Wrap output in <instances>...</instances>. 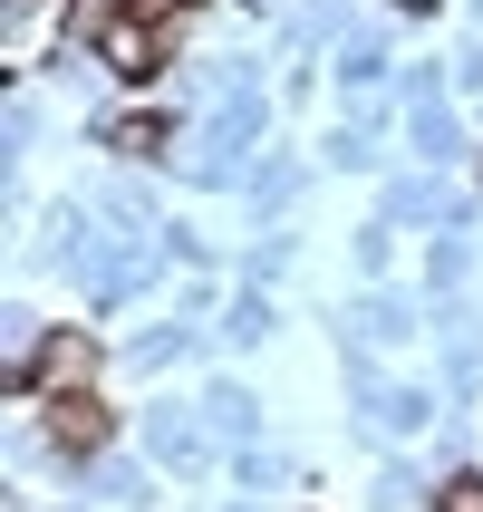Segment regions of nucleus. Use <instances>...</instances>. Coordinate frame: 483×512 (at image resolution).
Here are the masks:
<instances>
[{
	"instance_id": "1",
	"label": "nucleus",
	"mask_w": 483,
	"mask_h": 512,
	"mask_svg": "<svg viewBox=\"0 0 483 512\" xmlns=\"http://www.w3.org/2000/svg\"><path fill=\"white\" fill-rule=\"evenodd\" d=\"M107 58H116V78H155V68H165V29L116 20V29H107Z\"/></svg>"
},
{
	"instance_id": "2",
	"label": "nucleus",
	"mask_w": 483,
	"mask_h": 512,
	"mask_svg": "<svg viewBox=\"0 0 483 512\" xmlns=\"http://www.w3.org/2000/svg\"><path fill=\"white\" fill-rule=\"evenodd\" d=\"M87 368H97V348H87V339H49V348H39V377H29V387H58V397H87Z\"/></svg>"
},
{
	"instance_id": "3",
	"label": "nucleus",
	"mask_w": 483,
	"mask_h": 512,
	"mask_svg": "<svg viewBox=\"0 0 483 512\" xmlns=\"http://www.w3.org/2000/svg\"><path fill=\"white\" fill-rule=\"evenodd\" d=\"M49 426H58V445H78V455H87V445H107V406H97V397H58Z\"/></svg>"
},
{
	"instance_id": "4",
	"label": "nucleus",
	"mask_w": 483,
	"mask_h": 512,
	"mask_svg": "<svg viewBox=\"0 0 483 512\" xmlns=\"http://www.w3.org/2000/svg\"><path fill=\"white\" fill-rule=\"evenodd\" d=\"M435 512H483V474H455V484L435 493Z\"/></svg>"
}]
</instances>
